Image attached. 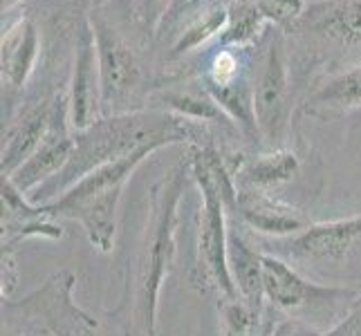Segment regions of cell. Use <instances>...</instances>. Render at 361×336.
I'll use <instances>...</instances> for the list:
<instances>
[{
    "label": "cell",
    "instance_id": "cell-12",
    "mask_svg": "<svg viewBox=\"0 0 361 336\" xmlns=\"http://www.w3.org/2000/svg\"><path fill=\"white\" fill-rule=\"evenodd\" d=\"M70 123L74 130H83L104 117L102 112V72H99L97 41L88 18V9L77 25L74 52L68 81Z\"/></svg>",
    "mask_w": 361,
    "mask_h": 336
},
{
    "label": "cell",
    "instance_id": "cell-18",
    "mask_svg": "<svg viewBox=\"0 0 361 336\" xmlns=\"http://www.w3.org/2000/svg\"><path fill=\"white\" fill-rule=\"evenodd\" d=\"M303 170L301 155L292 148H265L252 157L243 155L233 170L235 189H258L276 193L285 184L294 182Z\"/></svg>",
    "mask_w": 361,
    "mask_h": 336
},
{
    "label": "cell",
    "instance_id": "cell-10",
    "mask_svg": "<svg viewBox=\"0 0 361 336\" xmlns=\"http://www.w3.org/2000/svg\"><path fill=\"white\" fill-rule=\"evenodd\" d=\"M359 242L361 213L328 222H312L288 238H263L258 247L265 254L290 263L310 278H326L353 258Z\"/></svg>",
    "mask_w": 361,
    "mask_h": 336
},
{
    "label": "cell",
    "instance_id": "cell-5",
    "mask_svg": "<svg viewBox=\"0 0 361 336\" xmlns=\"http://www.w3.org/2000/svg\"><path fill=\"white\" fill-rule=\"evenodd\" d=\"M153 153L155 151L146 148V151L133 153L123 159L99 166L85 178H81L77 184H72L54 202L41 206L45 209V213L61 222L63 220L77 222L83 229L88 242L99 254H110L115 247L117 213H119L123 189H126V184L133 178L137 166L146 161Z\"/></svg>",
    "mask_w": 361,
    "mask_h": 336
},
{
    "label": "cell",
    "instance_id": "cell-1",
    "mask_svg": "<svg viewBox=\"0 0 361 336\" xmlns=\"http://www.w3.org/2000/svg\"><path fill=\"white\" fill-rule=\"evenodd\" d=\"M191 182V161L186 155L148 189L144 227L126 267L119 303L108 312L123 336H159V296L178 254L180 206Z\"/></svg>",
    "mask_w": 361,
    "mask_h": 336
},
{
    "label": "cell",
    "instance_id": "cell-19",
    "mask_svg": "<svg viewBox=\"0 0 361 336\" xmlns=\"http://www.w3.org/2000/svg\"><path fill=\"white\" fill-rule=\"evenodd\" d=\"M269 25L271 23L265 18L254 0H229L227 23L216 43L231 47H254L265 36Z\"/></svg>",
    "mask_w": 361,
    "mask_h": 336
},
{
    "label": "cell",
    "instance_id": "cell-6",
    "mask_svg": "<svg viewBox=\"0 0 361 336\" xmlns=\"http://www.w3.org/2000/svg\"><path fill=\"white\" fill-rule=\"evenodd\" d=\"M254 112L263 151L283 148L292 135V119L298 112V99L290 36L276 25H269L258 43L254 66Z\"/></svg>",
    "mask_w": 361,
    "mask_h": 336
},
{
    "label": "cell",
    "instance_id": "cell-15",
    "mask_svg": "<svg viewBox=\"0 0 361 336\" xmlns=\"http://www.w3.org/2000/svg\"><path fill=\"white\" fill-rule=\"evenodd\" d=\"M72 151H74V128L70 123V101H66L54 115L52 126H49L47 135L43 137V142L23 161L14 175H9V180L14 182L18 191L30 195L41 184L56 178L66 168V164L72 157Z\"/></svg>",
    "mask_w": 361,
    "mask_h": 336
},
{
    "label": "cell",
    "instance_id": "cell-9",
    "mask_svg": "<svg viewBox=\"0 0 361 336\" xmlns=\"http://www.w3.org/2000/svg\"><path fill=\"white\" fill-rule=\"evenodd\" d=\"M288 36L298 49V56L292 54V63H301L307 81L312 68L361 52V0L307 3Z\"/></svg>",
    "mask_w": 361,
    "mask_h": 336
},
{
    "label": "cell",
    "instance_id": "cell-16",
    "mask_svg": "<svg viewBox=\"0 0 361 336\" xmlns=\"http://www.w3.org/2000/svg\"><path fill=\"white\" fill-rule=\"evenodd\" d=\"M298 112L321 121L361 112V61L314 79L298 101Z\"/></svg>",
    "mask_w": 361,
    "mask_h": 336
},
{
    "label": "cell",
    "instance_id": "cell-23",
    "mask_svg": "<svg viewBox=\"0 0 361 336\" xmlns=\"http://www.w3.org/2000/svg\"><path fill=\"white\" fill-rule=\"evenodd\" d=\"M326 330H319L310 323L301 321V318H292V316H281L276 325L271 330V336H323Z\"/></svg>",
    "mask_w": 361,
    "mask_h": 336
},
{
    "label": "cell",
    "instance_id": "cell-20",
    "mask_svg": "<svg viewBox=\"0 0 361 336\" xmlns=\"http://www.w3.org/2000/svg\"><path fill=\"white\" fill-rule=\"evenodd\" d=\"M182 0H119V5L126 11L133 27L142 34L146 43H155V36L161 27V23L176 9Z\"/></svg>",
    "mask_w": 361,
    "mask_h": 336
},
{
    "label": "cell",
    "instance_id": "cell-17",
    "mask_svg": "<svg viewBox=\"0 0 361 336\" xmlns=\"http://www.w3.org/2000/svg\"><path fill=\"white\" fill-rule=\"evenodd\" d=\"M227 263L238 296L258 312H265V251L245 238V233L238 229V220L233 216H229Z\"/></svg>",
    "mask_w": 361,
    "mask_h": 336
},
{
    "label": "cell",
    "instance_id": "cell-25",
    "mask_svg": "<svg viewBox=\"0 0 361 336\" xmlns=\"http://www.w3.org/2000/svg\"><path fill=\"white\" fill-rule=\"evenodd\" d=\"M90 3V7H97V5H102V3H106V0H88Z\"/></svg>",
    "mask_w": 361,
    "mask_h": 336
},
{
    "label": "cell",
    "instance_id": "cell-21",
    "mask_svg": "<svg viewBox=\"0 0 361 336\" xmlns=\"http://www.w3.org/2000/svg\"><path fill=\"white\" fill-rule=\"evenodd\" d=\"M254 3L271 25H276L285 32L296 23V18L301 16V11L307 5L305 0H254Z\"/></svg>",
    "mask_w": 361,
    "mask_h": 336
},
{
    "label": "cell",
    "instance_id": "cell-7",
    "mask_svg": "<svg viewBox=\"0 0 361 336\" xmlns=\"http://www.w3.org/2000/svg\"><path fill=\"white\" fill-rule=\"evenodd\" d=\"M77 273L59 269L39 290L3 301L7 336H102L99 323L74 301Z\"/></svg>",
    "mask_w": 361,
    "mask_h": 336
},
{
    "label": "cell",
    "instance_id": "cell-13",
    "mask_svg": "<svg viewBox=\"0 0 361 336\" xmlns=\"http://www.w3.org/2000/svg\"><path fill=\"white\" fill-rule=\"evenodd\" d=\"M0 200H3V251L16 254L18 247L30 240H61L63 222L45 213L41 204H34L27 195L18 191L9 178H0Z\"/></svg>",
    "mask_w": 361,
    "mask_h": 336
},
{
    "label": "cell",
    "instance_id": "cell-3",
    "mask_svg": "<svg viewBox=\"0 0 361 336\" xmlns=\"http://www.w3.org/2000/svg\"><path fill=\"white\" fill-rule=\"evenodd\" d=\"M191 178L200 193V206L195 218V258L191 267V282L204 294H214L218 301L235 298L229 263V216L235 204L233 168L240 153L229 155L216 142L189 146Z\"/></svg>",
    "mask_w": 361,
    "mask_h": 336
},
{
    "label": "cell",
    "instance_id": "cell-11",
    "mask_svg": "<svg viewBox=\"0 0 361 336\" xmlns=\"http://www.w3.org/2000/svg\"><path fill=\"white\" fill-rule=\"evenodd\" d=\"M43 32L32 11L9 14L3 18L0 36V83H3V112L30 88L43 63Z\"/></svg>",
    "mask_w": 361,
    "mask_h": 336
},
{
    "label": "cell",
    "instance_id": "cell-2",
    "mask_svg": "<svg viewBox=\"0 0 361 336\" xmlns=\"http://www.w3.org/2000/svg\"><path fill=\"white\" fill-rule=\"evenodd\" d=\"M214 139V128L182 119L169 110L144 108L123 115H104L92 126L74 130V151L56 178L41 184L27 197L34 204H49L94 168L151 148L200 146Z\"/></svg>",
    "mask_w": 361,
    "mask_h": 336
},
{
    "label": "cell",
    "instance_id": "cell-26",
    "mask_svg": "<svg viewBox=\"0 0 361 336\" xmlns=\"http://www.w3.org/2000/svg\"><path fill=\"white\" fill-rule=\"evenodd\" d=\"M3 336H7V334H3Z\"/></svg>",
    "mask_w": 361,
    "mask_h": 336
},
{
    "label": "cell",
    "instance_id": "cell-14",
    "mask_svg": "<svg viewBox=\"0 0 361 336\" xmlns=\"http://www.w3.org/2000/svg\"><path fill=\"white\" fill-rule=\"evenodd\" d=\"M235 204L231 216L247 227L265 238H288L298 231L310 227L307 216L303 209L294 206L285 197L258 191V189H235Z\"/></svg>",
    "mask_w": 361,
    "mask_h": 336
},
{
    "label": "cell",
    "instance_id": "cell-4",
    "mask_svg": "<svg viewBox=\"0 0 361 336\" xmlns=\"http://www.w3.org/2000/svg\"><path fill=\"white\" fill-rule=\"evenodd\" d=\"M88 18L102 72V112L123 115L148 108L153 92L166 79L153 45L133 27L119 0L90 7Z\"/></svg>",
    "mask_w": 361,
    "mask_h": 336
},
{
    "label": "cell",
    "instance_id": "cell-24",
    "mask_svg": "<svg viewBox=\"0 0 361 336\" xmlns=\"http://www.w3.org/2000/svg\"><path fill=\"white\" fill-rule=\"evenodd\" d=\"M323 336H361V298L341 323L323 332Z\"/></svg>",
    "mask_w": 361,
    "mask_h": 336
},
{
    "label": "cell",
    "instance_id": "cell-8",
    "mask_svg": "<svg viewBox=\"0 0 361 336\" xmlns=\"http://www.w3.org/2000/svg\"><path fill=\"white\" fill-rule=\"evenodd\" d=\"M359 298L361 285L321 282L285 260L265 254V301L281 316L330 330L350 314Z\"/></svg>",
    "mask_w": 361,
    "mask_h": 336
},
{
    "label": "cell",
    "instance_id": "cell-22",
    "mask_svg": "<svg viewBox=\"0 0 361 336\" xmlns=\"http://www.w3.org/2000/svg\"><path fill=\"white\" fill-rule=\"evenodd\" d=\"M0 298L7 301V298H14V292L18 287L20 273L16 265V254L3 251V260H0Z\"/></svg>",
    "mask_w": 361,
    "mask_h": 336
}]
</instances>
